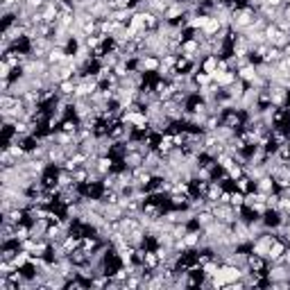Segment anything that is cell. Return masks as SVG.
<instances>
[{
    "label": "cell",
    "instance_id": "cell-12",
    "mask_svg": "<svg viewBox=\"0 0 290 290\" xmlns=\"http://www.w3.org/2000/svg\"><path fill=\"white\" fill-rule=\"evenodd\" d=\"M16 163H18V159L7 148H2V152H0V168H16Z\"/></svg>",
    "mask_w": 290,
    "mask_h": 290
},
{
    "label": "cell",
    "instance_id": "cell-14",
    "mask_svg": "<svg viewBox=\"0 0 290 290\" xmlns=\"http://www.w3.org/2000/svg\"><path fill=\"white\" fill-rule=\"evenodd\" d=\"M75 89H77V82H73V79L59 82V95H66V98H75Z\"/></svg>",
    "mask_w": 290,
    "mask_h": 290
},
{
    "label": "cell",
    "instance_id": "cell-21",
    "mask_svg": "<svg viewBox=\"0 0 290 290\" xmlns=\"http://www.w3.org/2000/svg\"><path fill=\"white\" fill-rule=\"evenodd\" d=\"M288 43H290V34H286V32H279V34H277V39H275V43H272V45H277V48L284 50Z\"/></svg>",
    "mask_w": 290,
    "mask_h": 290
},
{
    "label": "cell",
    "instance_id": "cell-13",
    "mask_svg": "<svg viewBox=\"0 0 290 290\" xmlns=\"http://www.w3.org/2000/svg\"><path fill=\"white\" fill-rule=\"evenodd\" d=\"M234 188H238V191H243V193H250V191H254V179L243 175V177H238L236 182H234Z\"/></svg>",
    "mask_w": 290,
    "mask_h": 290
},
{
    "label": "cell",
    "instance_id": "cell-2",
    "mask_svg": "<svg viewBox=\"0 0 290 290\" xmlns=\"http://www.w3.org/2000/svg\"><path fill=\"white\" fill-rule=\"evenodd\" d=\"M247 268H250L252 272L266 275V272H268V259H263V256L254 254V252H250V254H247Z\"/></svg>",
    "mask_w": 290,
    "mask_h": 290
},
{
    "label": "cell",
    "instance_id": "cell-8",
    "mask_svg": "<svg viewBox=\"0 0 290 290\" xmlns=\"http://www.w3.org/2000/svg\"><path fill=\"white\" fill-rule=\"evenodd\" d=\"M286 250H288V245H286L284 241H279V238H277V241L272 243V247H270V254H268V263H272V261L281 259V256L286 254Z\"/></svg>",
    "mask_w": 290,
    "mask_h": 290
},
{
    "label": "cell",
    "instance_id": "cell-10",
    "mask_svg": "<svg viewBox=\"0 0 290 290\" xmlns=\"http://www.w3.org/2000/svg\"><path fill=\"white\" fill-rule=\"evenodd\" d=\"M218 64H220V57H216V54H209V57H204V59H202L200 70H204V73H216Z\"/></svg>",
    "mask_w": 290,
    "mask_h": 290
},
{
    "label": "cell",
    "instance_id": "cell-17",
    "mask_svg": "<svg viewBox=\"0 0 290 290\" xmlns=\"http://www.w3.org/2000/svg\"><path fill=\"white\" fill-rule=\"evenodd\" d=\"M14 270H18V268H16L11 261H2V259H0V277H9Z\"/></svg>",
    "mask_w": 290,
    "mask_h": 290
},
{
    "label": "cell",
    "instance_id": "cell-4",
    "mask_svg": "<svg viewBox=\"0 0 290 290\" xmlns=\"http://www.w3.org/2000/svg\"><path fill=\"white\" fill-rule=\"evenodd\" d=\"M195 222L197 227H202V229H209V227L216 225V216H213V211H209V209H202V211L195 213Z\"/></svg>",
    "mask_w": 290,
    "mask_h": 290
},
{
    "label": "cell",
    "instance_id": "cell-19",
    "mask_svg": "<svg viewBox=\"0 0 290 290\" xmlns=\"http://www.w3.org/2000/svg\"><path fill=\"white\" fill-rule=\"evenodd\" d=\"M227 172H229V177L234 179V182H236L238 177H243V175H245V168H243V163H238V161H236V163H234V166H231Z\"/></svg>",
    "mask_w": 290,
    "mask_h": 290
},
{
    "label": "cell",
    "instance_id": "cell-15",
    "mask_svg": "<svg viewBox=\"0 0 290 290\" xmlns=\"http://www.w3.org/2000/svg\"><path fill=\"white\" fill-rule=\"evenodd\" d=\"M231 207L234 209L245 207V193L238 191V188H231Z\"/></svg>",
    "mask_w": 290,
    "mask_h": 290
},
{
    "label": "cell",
    "instance_id": "cell-7",
    "mask_svg": "<svg viewBox=\"0 0 290 290\" xmlns=\"http://www.w3.org/2000/svg\"><path fill=\"white\" fill-rule=\"evenodd\" d=\"M238 79H243L245 84H252L256 77H259V73H256V64H250V66H243V68L236 70Z\"/></svg>",
    "mask_w": 290,
    "mask_h": 290
},
{
    "label": "cell",
    "instance_id": "cell-9",
    "mask_svg": "<svg viewBox=\"0 0 290 290\" xmlns=\"http://www.w3.org/2000/svg\"><path fill=\"white\" fill-rule=\"evenodd\" d=\"M284 59V50L281 48H277V45H270V48H268V52L263 54V61H266V64H279V61Z\"/></svg>",
    "mask_w": 290,
    "mask_h": 290
},
{
    "label": "cell",
    "instance_id": "cell-16",
    "mask_svg": "<svg viewBox=\"0 0 290 290\" xmlns=\"http://www.w3.org/2000/svg\"><path fill=\"white\" fill-rule=\"evenodd\" d=\"M16 100L18 98H14L11 93H0V111H2V109H11L16 104Z\"/></svg>",
    "mask_w": 290,
    "mask_h": 290
},
{
    "label": "cell",
    "instance_id": "cell-3",
    "mask_svg": "<svg viewBox=\"0 0 290 290\" xmlns=\"http://www.w3.org/2000/svg\"><path fill=\"white\" fill-rule=\"evenodd\" d=\"M68 54H70V52H68L66 48H59V45H54V48L48 52V57H45V59H48L50 66H59V64H64V61L68 59Z\"/></svg>",
    "mask_w": 290,
    "mask_h": 290
},
{
    "label": "cell",
    "instance_id": "cell-25",
    "mask_svg": "<svg viewBox=\"0 0 290 290\" xmlns=\"http://www.w3.org/2000/svg\"><path fill=\"white\" fill-rule=\"evenodd\" d=\"M243 2H245V0H243Z\"/></svg>",
    "mask_w": 290,
    "mask_h": 290
},
{
    "label": "cell",
    "instance_id": "cell-18",
    "mask_svg": "<svg viewBox=\"0 0 290 290\" xmlns=\"http://www.w3.org/2000/svg\"><path fill=\"white\" fill-rule=\"evenodd\" d=\"M193 79H195V84H197V86H207V84H211V82H213V79H211V75H209V73H204V70L195 73V75H193Z\"/></svg>",
    "mask_w": 290,
    "mask_h": 290
},
{
    "label": "cell",
    "instance_id": "cell-6",
    "mask_svg": "<svg viewBox=\"0 0 290 290\" xmlns=\"http://www.w3.org/2000/svg\"><path fill=\"white\" fill-rule=\"evenodd\" d=\"M254 191L266 193V195H270L272 191H277V184H275V179H272V175H266V177H261L259 182H254Z\"/></svg>",
    "mask_w": 290,
    "mask_h": 290
},
{
    "label": "cell",
    "instance_id": "cell-5",
    "mask_svg": "<svg viewBox=\"0 0 290 290\" xmlns=\"http://www.w3.org/2000/svg\"><path fill=\"white\" fill-rule=\"evenodd\" d=\"M123 163H125V168H129V170L141 168L143 163H145V154H143V152H127L123 157Z\"/></svg>",
    "mask_w": 290,
    "mask_h": 290
},
{
    "label": "cell",
    "instance_id": "cell-1",
    "mask_svg": "<svg viewBox=\"0 0 290 290\" xmlns=\"http://www.w3.org/2000/svg\"><path fill=\"white\" fill-rule=\"evenodd\" d=\"M268 89H270L272 104H275V107H288V102H290V91L286 89V86H281V84H270Z\"/></svg>",
    "mask_w": 290,
    "mask_h": 290
},
{
    "label": "cell",
    "instance_id": "cell-20",
    "mask_svg": "<svg viewBox=\"0 0 290 290\" xmlns=\"http://www.w3.org/2000/svg\"><path fill=\"white\" fill-rule=\"evenodd\" d=\"M177 57H179V54H170V52L163 54V57H161V66H163V68H175V64H177Z\"/></svg>",
    "mask_w": 290,
    "mask_h": 290
},
{
    "label": "cell",
    "instance_id": "cell-11",
    "mask_svg": "<svg viewBox=\"0 0 290 290\" xmlns=\"http://www.w3.org/2000/svg\"><path fill=\"white\" fill-rule=\"evenodd\" d=\"M220 30H222V23L216 18V16H211V18L207 20V25H204V30H202V32H204L207 36H216Z\"/></svg>",
    "mask_w": 290,
    "mask_h": 290
},
{
    "label": "cell",
    "instance_id": "cell-23",
    "mask_svg": "<svg viewBox=\"0 0 290 290\" xmlns=\"http://www.w3.org/2000/svg\"><path fill=\"white\" fill-rule=\"evenodd\" d=\"M286 2H290V0H268V5L275 7V9H284Z\"/></svg>",
    "mask_w": 290,
    "mask_h": 290
},
{
    "label": "cell",
    "instance_id": "cell-22",
    "mask_svg": "<svg viewBox=\"0 0 290 290\" xmlns=\"http://www.w3.org/2000/svg\"><path fill=\"white\" fill-rule=\"evenodd\" d=\"M23 5L27 7V9L36 11V9H41V7L45 5V0H23Z\"/></svg>",
    "mask_w": 290,
    "mask_h": 290
},
{
    "label": "cell",
    "instance_id": "cell-24",
    "mask_svg": "<svg viewBox=\"0 0 290 290\" xmlns=\"http://www.w3.org/2000/svg\"><path fill=\"white\" fill-rule=\"evenodd\" d=\"M281 16L290 20V2H286V5H284V9H281Z\"/></svg>",
    "mask_w": 290,
    "mask_h": 290
}]
</instances>
